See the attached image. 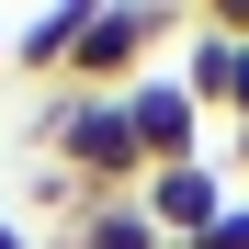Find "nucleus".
<instances>
[{
	"mask_svg": "<svg viewBox=\"0 0 249 249\" xmlns=\"http://www.w3.org/2000/svg\"><path fill=\"white\" fill-rule=\"evenodd\" d=\"M170 34H193V12H170V0H124V12H102V0H91L79 57H68V91H79V102H113L124 79H147V46H170Z\"/></svg>",
	"mask_w": 249,
	"mask_h": 249,
	"instance_id": "obj_1",
	"label": "nucleus"
},
{
	"mask_svg": "<svg viewBox=\"0 0 249 249\" xmlns=\"http://www.w3.org/2000/svg\"><path fill=\"white\" fill-rule=\"evenodd\" d=\"M227 159H238V170H249V124H238V147H227Z\"/></svg>",
	"mask_w": 249,
	"mask_h": 249,
	"instance_id": "obj_9",
	"label": "nucleus"
},
{
	"mask_svg": "<svg viewBox=\"0 0 249 249\" xmlns=\"http://www.w3.org/2000/svg\"><path fill=\"white\" fill-rule=\"evenodd\" d=\"M136 204H147V227L170 238V249H193V238H215V215H227V170H215V159L147 170V181H136Z\"/></svg>",
	"mask_w": 249,
	"mask_h": 249,
	"instance_id": "obj_4",
	"label": "nucleus"
},
{
	"mask_svg": "<svg viewBox=\"0 0 249 249\" xmlns=\"http://www.w3.org/2000/svg\"><path fill=\"white\" fill-rule=\"evenodd\" d=\"M46 147L68 159V181H79V193H136V181H147L136 136H124V102H68V113L46 124Z\"/></svg>",
	"mask_w": 249,
	"mask_h": 249,
	"instance_id": "obj_3",
	"label": "nucleus"
},
{
	"mask_svg": "<svg viewBox=\"0 0 249 249\" xmlns=\"http://www.w3.org/2000/svg\"><path fill=\"white\" fill-rule=\"evenodd\" d=\"M181 91L204 102V124H249V34H215V23H193L181 34Z\"/></svg>",
	"mask_w": 249,
	"mask_h": 249,
	"instance_id": "obj_5",
	"label": "nucleus"
},
{
	"mask_svg": "<svg viewBox=\"0 0 249 249\" xmlns=\"http://www.w3.org/2000/svg\"><path fill=\"white\" fill-rule=\"evenodd\" d=\"M0 68H12V23H0Z\"/></svg>",
	"mask_w": 249,
	"mask_h": 249,
	"instance_id": "obj_10",
	"label": "nucleus"
},
{
	"mask_svg": "<svg viewBox=\"0 0 249 249\" xmlns=\"http://www.w3.org/2000/svg\"><path fill=\"white\" fill-rule=\"evenodd\" d=\"M124 136H136V159L147 170H181V159H204V136H215V124H204V102L181 91V68H147V79H124Z\"/></svg>",
	"mask_w": 249,
	"mask_h": 249,
	"instance_id": "obj_2",
	"label": "nucleus"
},
{
	"mask_svg": "<svg viewBox=\"0 0 249 249\" xmlns=\"http://www.w3.org/2000/svg\"><path fill=\"white\" fill-rule=\"evenodd\" d=\"M79 23H91V0H57V12L12 23V68H34V79H68V57H79Z\"/></svg>",
	"mask_w": 249,
	"mask_h": 249,
	"instance_id": "obj_7",
	"label": "nucleus"
},
{
	"mask_svg": "<svg viewBox=\"0 0 249 249\" xmlns=\"http://www.w3.org/2000/svg\"><path fill=\"white\" fill-rule=\"evenodd\" d=\"M0 249H34V238H23V227H12V215H0Z\"/></svg>",
	"mask_w": 249,
	"mask_h": 249,
	"instance_id": "obj_8",
	"label": "nucleus"
},
{
	"mask_svg": "<svg viewBox=\"0 0 249 249\" xmlns=\"http://www.w3.org/2000/svg\"><path fill=\"white\" fill-rule=\"evenodd\" d=\"M68 249H170V238L147 227V204H136V193H79Z\"/></svg>",
	"mask_w": 249,
	"mask_h": 249,
	"instance_id": "obj_6",
	"label": "nucleus"
}]
</instances>
